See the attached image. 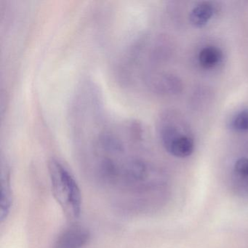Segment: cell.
Returning <instances> with one entry per match:
<instances>
[{"label":"cell","mask_w":248,"mask_h":248,"mask_svg":"<svg viewBox=\"0 0 248 248\" xmlns=\"http://www.w3.org/2000/svg\"><path fill=\"white\" fill-rule=\"evenodd\" d=\"M1 221L3 222L8 217L11 209L12 197H11V181L10 172L7 165H2L1 172Z\"/></svg>","instance_id":"obj_5"},{"label":"cell","mask_w":248,"mask_h":248,"mask_svg":"<svg viewBox=\"0 0 248 248\" xmlns=\"http://www.w3.org/2000/svg\"><path fill=\"white\" fill-rule=\"evenodd\" d=\"M164 148L175 157H188L194 152V142L189 136L183 135L170 142Z\"/></svg>","instance_id":"obj_4"},{"label":"cell","mask_w":248,"mask_h":248,"mask_svg":"<svg viewBox=\"0 0 248 248\" xmlns=\"http://www.w3.org/2000/svg\"><path fill=\"white\" fill-rule=\"evenodd\" d=\"M213 5L210 2H202L191 11L189 16L190 21L195 27H204L213 18Z\"/></svg>","instance_id":"obj_6"},{"label":"cell","mask_w":248,"mask_h":248,"mask_svg":"<svg viewBox=\"0 0 248 248\" xmlns=\"http://www.w3.org/2000/svg\"><path fill=\"white\" fill-rule=\"evenodd\" d=\"M48 169L56 201L68 218H78L80 215L82 199L76 181L64 165L57 159H50Z\"/></svg>","instance_id":"obj_1"},{"label":"cell","mask_w":248,"mask_h":248,"mask_svg":"<svg viewBox=\"0 0 248 248\" xmlns=\"http://www.w3.org/2000/svg\"><path fill=\"white\" fill-rule=\"evenodd\" d=\"M231 183L236 194L248 197V158H239L235 162L232 169Z\"/></svg>","instance_id":"obj_3"},{"label":"cell","mask_w":248,"mask_h":248,"mask_svg":"<svg viewBox=\"0 0 248 248\" xmlns=\"http://www.w3.org/2000/svg\"><path fill=\"white\" fill-rule=\"evenodd\" d=\"M88 229L80 226H72L65 229L56 239L53 248H83L90 241Z\"/></svg>","instance_id":"obj_2"},{"label":"cell","mask_w":248,"mask_h":248,"mask_svg":"<svg viewBox=\"0 0 248 248\" xmlns=\"http://www.w3.org/2000/svg\"><path fill=\"white\" fill-rule=\"evenodd\" d=\"M231 127L238 132L248 131V108L242 110L232 119Z\"/></svg>","instance_id":"obj_8"},{"label":"cell","mask_w":248,"mask_h":248,"mask_svg":"<svg viewBox=\"0 0 248 248\" xmlns=\"http://www.w3.org/2000/svg\"><path fill=\"white\" fill-rule=\"evenodd\" d=\"M223 59L221 50L216 46H206L199 53V63L204 69L216 67Z\"/></svg>","instance_id":"obj_7"}]
</instances>
